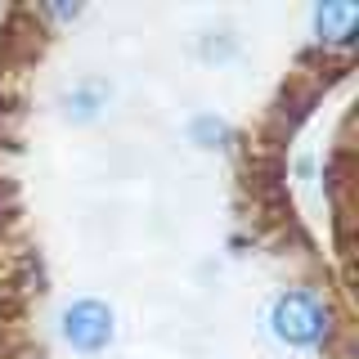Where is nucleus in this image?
<instances>
[{
	"instance_id": "obj_1",
	"label": "nucleus",
	"mask_w": 359,
	"mask_h": 359,
	"mask_svg": "<svg viewBox=\"0 0 359 359\" xmlns=\"http://www.w3.org/2000/svg\"><path fill=\"white\" fill-rule=\"evenodd\" d=\"M269 332L292 351H310L328 337V310L314 292H283L269 306Z\"/></svg>"
},
{
	"instance_id": "obj_2",
	"label": "nucleus",
	"mask_w": 359,
	"mask_h": 359,
	"mask_svg": "<svg viewBox=\"0 0 359 359\" xmlns=\"http://www.w3.org/2000/svg\"><path fill=\"white\" fill-rule=\"evenodd\" d=\"M63 337H67L72 351L99 355L112 341V310L104 306V301H95V297L72 301V306L63 310Z\"/></svg>"
},
{
	"instance_id": "obj_3",
	"label": "nucleus",
	"mask_w": 359,
	"mask_h": 359,
	"mask_svg": "<svg viewBox=\"0 0 359 359\" xmlns=\"http://www.w3.org/2000/svg\"><path fill=\"white\" fill-rule=\"evenodd\" d=\"M355 27H359V5H319L314 9V32L319 41H332V45H351L355 41Z\"/></svg>"
},
{
	"instance_id": "obj_4",
	"label": "nucleus",
	"mask_w": 359,
	"mask_h": 359,
	"mask_svg": "<svg viewBox=\"0 0 359 359\" xmlns=\"http://www.w3.org/2000/svg\"><path fill=\"white\" fill-rule=\"evenodd\" d=\"M194 140L202 144V149H211L216 140H224V126H220V121H211V117H198L194 121Z\"/></svg>"
},
{
	"instance_id": "obj_5",
	"label": "nucleus",
	"mask_w": 359,
	"mask_h": 359,
	"mask_svg": "<svg viewBox=\"0 0 359 359\" xmlns=\"http://www.w3.org/2000/svg\"><path fill=\"white\" fill-rule=\"evenodd\" d=\"M95 99H99V86H90V90H76L72 104H81L76 112H81V117H90V112H95Z\"/></svg>"
}]
</instances>
